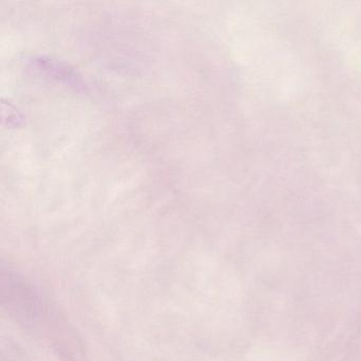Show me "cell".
Wrapping results in <instances>:
<instances>
[]
</instances>
